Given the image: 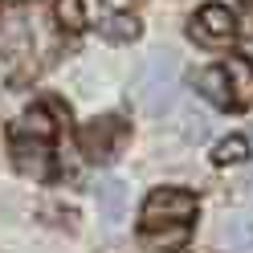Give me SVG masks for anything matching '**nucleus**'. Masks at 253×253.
I'll list each match as a JSON object with an SVG mask.
<instances>
[{"instance_id":"f257e3e1","label":"nucleus","mask_w":253,"mask_h":253,"mask_svg":"<svg viewBox=\"0 0 253 253\" xmlns=\"http://www.w3.org/2000/svg\"><path fill=\"white\" fill-rule=\"evenodd\" d=\"M135 90H139V102H143L147 115H164L171 106L180 90V61L176 53H151L143 66H139V78H135Z\"/></svg>"},{"instance_id":"f03ea898","label":"nucleus","mask_w":253,"mask_h":253,"mask_svg":"<svg viewBox=\"0 0 253 253\" xmlns=\"http://www.w3.org/2000/svg\"><path fill=\"white\" fill-rule=\"evenodd\" d=\"M196 196L188 188H155L143 200V233H155L164 225H188L196 216Z\"/></svg>"},{"instance_id":"7ed1b4c3","label":"nucleus","mask_w":253,"mask_h":253,"mask_svg":"<svg viewBox=\"0 0 253 253\" xmlns=\"http://www.w3.org/2000/svg\"><path fill=\"white\" fill-rule=\"evenodd\" d=\"M78 139H82V151L90 155V160H115V151L126 139V123L119 115H102V119L86 123Z\"/></svg>"},{"instance_id":"20e7f679","label":"nucleus","mask_w":253,"mask_h":253,"mask_svg":"<svg viewBox=\"0 0 253 253\" xmlns=\"http://www.w3.org/2000/svg\"><path fill=\"white\" fill-rule=\"evenodd\" d=\"M233 37H237V21H233V12L225 4H204L196 17H192V41L209 45V49L229 45Z\"/></svg>"},{"instance_id":"39448f33","label":"nucleus","mask_w":253,"mask_h":253,"mask_svg":"<svg viewBox=\"0 0 253 253\" xmlns=\"http://www.w3.org/2000/svg\"><path fill=\"white\" fill-rule=\"evenodd\" d=\"M12 155H17V168L25 176H45V168H49V143L45 139H29L21 126L12 131Z\"/></svg>"},{"instance_id":"423d86ee","label":"nucleus","mask_w":253,"mask_h":253,"mask_svg":"<svg viewBox=\"0 0 253 253\" xmlns=\"http://www.w3.org/2000/svg\"><path fill=\"white\" fill-rule=\"evenodd\" d=\"M216 245L225 253H253V212H229L216 229Z\"/></svg>"},{"instance_id":"0eeeda50","label":"nucleus","mask_w":253,"mask_h":253,"mask_svg":"<svg viewBox=\"0 0 253 253\" xmlns=\"http://www.w3.org/2000/svg\"><path fill=\"white\" fill-rule=\"evenodd\" d=\"M94 196H98V212L110 229L123 220V209H126V184L123 180H102L98 188H94Z\"/></svg>"},{"instance_id":"6e6552de","label":"nucleus","mask_w":253,"mask_h":253,"mask_svg":"<svg viewBox=\"0 0 253 253\" xmlns=\"http://www.w3.org/2000/svg\"><path fill=\"white\" fill-rule=\"evenodd\" d=\"M225 74H229V86H233V106H249L253 102V61L249 57H229Z\"/></svg>"},{"instance_id":"1a4fd4ad","label":"nucleus","mask_w":253,"mask_h":253,"mask_svg":"<svg viewBox=\"0 0 253 253\" xmlns=\"http://www.w3.org/2000/svg\"><path fill=\"white\" fill-rule=\"evenodd\" d=\"M196 90H200L212 106H233V86H229L225 66H216V70H200V74H196Z\"/></svg>"},{"instance_id":"9d476101","label":"nucleus","mask_w":253,"mask_h":253,"mask_svg":"<svg viewBox=\"0 0 253 253\" xmlns=\"http://www.w3.org/2000/svg\"><path fill=\"white\" fill-rule=\"evenodd\" d=\"M98 33H102L106 41H115V45H126V41L139 37V21L131 17V12H110V17H102Z\"/></svg>"},{"instance_id":"9b49d317","label":"nucleus","mask_w":253,"mask_h":253,"mask_svg":"<svg viewBox=\"0 0 253 253\" xmlns=\"http://www.w3.org/2000/svg\"><path fill=\"white\" fill-rule=\"evenodd\" d=\"M53 12H57V25H61V29H82V25H86L82 0H53Z\"/></svg>"},{"instance_id":"f8f14e48","label":"nucleus","mask_w":253,"mask_h":253,"mask_svg":"<svg viewBox=\"0 0 253 253\" xmlns=\"http://www.w3.org/2000/svg\"><path fill=\"white\" fill-rule=\"evenodd\" d=\"M245 155H249V143H245L241 135H229V139H220V143H216L212 160H216V164H241Z\"/></svg>"},{"instance_id":"ddd939ff","label":"nucleus","mask_w":253,"mask_h":253,"mask_svg":"<svg viewBox=\"0 0 253 253\" xmlns=\"http://www.w3.org/2000/svg\"><path fill=\"white\" fill-rule=\"evenodd\" d=\"M188 241V225H171L168 233H143V245H155V249H180Z\"/></svg>"},{"instance_id":"4468645a","label":"nucleus","mask_w":253,"mask_h":253,"mask_svg":"<svg viewBox=\"0 0 253 253\" xmlns=\"http://www.w3.org/2000/svg\"><path fill=\"white\" fill-rule=\"evenodd\" d=\"M21 131H25V135H37V139L49 143V139H53V123H49V115L37 106V110H29V115L21 119Z\"/></svg>"},{"instance_id":"2eb2a0df","label":"nucleus","mask_w":253,"mask_h":253,"mask_svg":"<svg viewBox=\"0 0 253 253\" xmlns=\"http://www.w3.org/2000/svg\"><path fill=\"white\" fill-rule=\"evenodd\" d=\"M204 135H209V119H204L200 110H188V115H184V139H188V143H200Z\"/></svg>"},{"instance_id":"dca6fc26","label":"nucleus","mask_w":253,"mask_h":253,"mask_svg":"<svg viewBox=\"0 0 253 253\" xmlns=\"http://www.w3.org/2000/svg\"><path fill=\"white\" fill-rule=\"evenodd\" d=\"M237 188H245V192H241V196H249V200H253V171H249V176H245L241 184H237Z\"/></svg>"}]
</instances>
